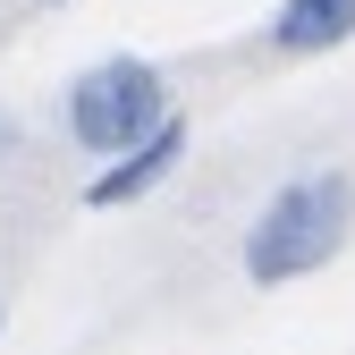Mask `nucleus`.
Listing matches in <instances>:
<instances>
[{"label": "nucleus", "mask_w": 355, "mask_h": 355, "mask_svg": "<svg viewBox=\"0 0 355 355\" xmlns=\"http://www.w3.org/2000/svg\"><path fill=\"white\" fill-rule=\"evenodd\" d=\"M347 237H355V169H304L245 220L237 262L254 288H296V279L330 271Z\"/></svg>", "instance_id": "1"}, {"label": "nucleus", "mask_w": 355, "mask_h": 355, "mask_svg": "<svg viewBox=\"0 0 355 355\" xmlns=\"http://www.w3.org/2000/svg\"><path fill=\"white\" fill-rule=\"evenodd\" d=\"M161 119H169V76H161L153 60H136V51L94 60L85 76L60 85V127H68V144L94 153V161L127 153V144H136L144 127H161Z\"/></svg>", "instance_id": "2"}, {"label": "nucleus", "mask_w": 355, "mask_h": 355, "mask_svg": "<svg viewBox=\"0 0 355 355\" xmlns=\"http://www.w3.org/2000/svg\"><path fill=\"white\" fill-rule=\"evenodd\" d=\"M178 161H187V119H161V127H144L127 153H110L94 178H85V211H127V203H144L161 178H178Z\"/></svg>", "instance_id": "3"}, {"label": "nucleus", "mask_w": 355, "mask_h": 355, "mask_svg": "<svg viewBox=\"0 0 355 355\" xmlns=\"http://www.w3.org/2000/svg\"><path fill=\"white\" fill-rule=\"evenodd\" d=\"M338 42H355V0H279L271 9V51L288 60H322Z\"/></svg>", "instance_id": "4"}, {"label": "nucleus", "mask_w": 355, "mask_h": 355, "mask_svg": "<svg viewBox=\"0 0 355 355\" xmlns=\"http://www.w3.org/2000/svg\"><path fill=\"white\" fill-rule=\"evenodd\" d=\"M17 153H26V127H17L9 110H0V161H17Z\"/></svg>", "instance_id": "5"}, {"label": "nucleus", "mask_w": 355, "mask_h": 355, "mask_svg": "<svg viewBox=\"0 0 355 355\" xmlns=\"http://www.w3.org/2000/svg\"><path fill=\"white\" fill-rule=\"evenodd\" d=\"M42 9H68V0H42Z\"/></svg>", "instance_id": "6"}, {"label": "nucleus", "mask_w": 355, "mask_h": 355, "mask_svg": "<svg viewBox=\"0 0 355 355\" xmlns=\"http://www.w3.org/2000/svg\"><path fill=\"white\" fill-rule=\"evenodd\" d=\"M0 322H9V313H0Z\"/></svg>", "instance_id": "7"}]
</instances>
